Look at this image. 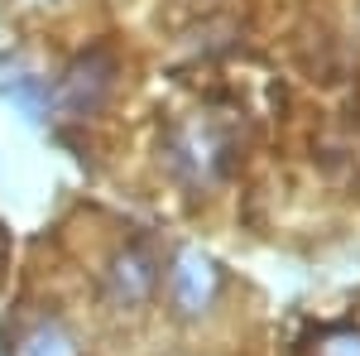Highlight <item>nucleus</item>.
Listing matches in <instances>:
<instances>
[{
    "label": "nucleus",
    "instance_id": "obj_1",
    "mask_svg": "<svg viewBox=\"0 0 360 356\" xmlns=\"http://www.w3.org/2000/svg\"><path fill=\"white\" fill-rule=\"evenodd\" d=\"M115 73H120V63H115L111 49H86L58 78V92H53L58 111L63 116H96V111L106 106V97L115 92Z\"/></svg>",
    "mask_w": 360,
    "mask_h": 356
},
{
    "label": "nucleus",
    "instance_id": "obj_2",
    "mask_svg": "<svg viewBox=\"0 0 360 356\" xmlns=\"http://www.w3.org/2000/svg\"><path fill=\"white\" fill-rule=\"evenodd\" d=\"M168 294H173V308L183 313V318H202L217 294H221V270H217V260L212 255H202V250H183L178 260H173V274H168Z\"/></svg>",
    "mask_w": 360,
    "mask_h": 356
},
{
    "label": "nucleus",
    "instance_id": "obj_3",
    "mask_svg": "<svg viewBox=\"0 0 360 356\" xmlns=\"http://www.w3.org/2000/svg\"><path fill=\"white\" fill-rule=\"evenodd\" d=\"M154 284H159V270H154V260L139 246H125V250L111 255V265H106V289H111V299L120 303V308L149 303Z\"/></svg>",
    "mask_w": 360,
    "mask_h": 356
},
{
    "label": "nucleus",
    "instance_id": "obj_4",
    "mask_svg": "<svg viewBox=\"0 0 360 356\" xmlns=\"http://www.w3.org/2000/svg\"><path fill=\"white\" fill-rule=\"evenodd\" d=\"M15 356H77V342L58 328V323H34V328L20 337Z\"/></svg>",
    "mask_w": 360,
    "mask_h": 356
},
{
    "label": "nucleus",
    "instance_id": "obj_5",
    "mask_svg": "<svg viewBox=\"0 0 360 356\" xmlns=\"http://www.w3.org/2000/svg\"><path fill=\"white\" fill-rule=\"evenodd\" d=\"M317 356H360V332L346 328V332H332L327 342H322V352Z\"/></svg>",
    "mask_w": 360,
    "mask_h": 356
},
{
    "label": "nucleus",
    "instance_id": "obj_6",
    "mask_svg": "<svg viewBox=\"0 0 360 356\" xmlns=\"http://www.w3.org/2000/svg\"><path fill=\"white\" fill-rule=\"evenodd\" d=\"M0 260H5V231H0Z\"/></svg>",
    "mask_w": 360,
    "mask_h": 356
}]
</instances>
